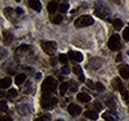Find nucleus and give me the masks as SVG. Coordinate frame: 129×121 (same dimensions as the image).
Here are the masks:
<instances>
[{
	"instance_id": "obj_6",
	"label": "nucleus",
	"mask_w": 129,
	"mask_h": 121,
	"mask_svg": "<svg viewBox=\"0 0 129 121\" xmlns=\"http://www.w3.org/2000/svg\"><path fill=\"white\" fill-rule=\"evenodd\" d=\"M68 111L72 116H78L79 114H81V108L79 105L75 104V103H71L68 107Z\"/></svg>"
},
{
	"instance_id": "obj_3",
	"label": "nucleus",
	"mask_w": 129,
	"mask_h": 121,
	"mask_svg": "<svg viewBox=\"0 0 129 121\" xmlns=\"http://www.w3.org/2000/svg\"><path fill=\"white\" fill-rule=\"evenodd\" d=\"M93 19L92 17L89 15H83L81 16L80 18H78L75 22L76 27L78 28H81V27H86V26H90L93 24Z\"/></svg>"
},
{
	"instance_id": "obj_15",
	"label": "nucleus",
	"mask_w": 129,
	"mask_h": 121,
	"mask_svg": "<svg viewBox=\"0 0 129 121\" xmlns=\"http://www.w3.org/2000/svg\"><path fill=\"white\" fill-rule=\"evenodd\" d=\"M12 83V80L10 77H5V78H2L1 81H0V87L1 88H7L11 85Z\"/></svg>"
},
{
	"instance_id": "obj_19",
	"label": "nucleus",
	"mask_w": 129,
	"mask_h": 121,
	"mask_svg": "<svg viewBox=\"0 0 129 121\" xmlns=\"http://www.w3.org/2000/svg\"><path fill=\"white\" fill-rule=\"evenodd\" d=\"M122 26H123V23H122V21H121L120 19H115V20L113 21V28L116 31L121 30Z\"/></svg>"
},
{
	"instance_id": "obj_18",
	"label": "nucleus",
	"mask_w": 129,
	"mask_h": 121,
	"mask_svg": "<svg viewBox=\"0 0 129 121\" xmlns=\"http://www.w3.org/2000/svg\"><path fill=\"white\" fill-rule=\"evenodd\" d=\"M25 79H26V75L20 74V75H18L15 77V82H16V84H18V85H21L25 81Z\"/></svg>"
},
{
	"instance_id": "obj_2",
	"label": "nucleus",
	"mask_w": 129,
	"mask_h": 121,
	"mask_svg": "<svg viewBox=\"0 0 129 121\" xmlns=\"http://www.w3.org/2000/svg\"><path fill=\"white\" fill-rule=\"evenodd\" d=\"M57 103H58L57 97L50 96L48 94L43 95L41 98V105L44 109H52Z\"/></svg>"
},
{
	"instance_id": "obj_39",
	"label": "nucleus",
	"mask_w": 129,
	"mask_h": 121,
	"mask_svg": "<svg viewBox=\"0 0 129 121\" xmlns=\"http://www.w3.org/2000/svg\"><path fill=\"white\" fill-rule=\"evenodd\" d=\"M16 13L17 14H19V15H21V14H23V13H24V11H23V9H22V8L18 7V8L16 9Z\"/></svg>"
},
{
	"instance_id": "obj_37",
	"label": "nucleus",
	"mask_w": 129,
	"mask_h": 121,
	"mask_svg": "<svg viewBox=\"0 0 129 121\" xmlns=\"http://www.w3.org/2000/svg\"><path fill=\"white\" fill-rule=\"evenodd\" d=\"M86 84H87V86H88V87H90L91 89L95 87V84H93V82H92L91 80H87V81H86Z\"/></svg>"
},
{
	"instance_id": "obj_25",
	"label": "nucleus",
	"mask_w": 129,
	"mask_h": 121,
	"mask_svg": "<svg viewBox=\"0 0 129 121\" xmlns=\"http://www.w3.org/2000/svg\"><path fill=\"white\" fill-rule=\"evenodd\" d=\"M30 49H31V47H30V46L22 45L17 49V53H19V52H26V51H28V50H30Z\"/></svg>"
},
{
	"instance_id": "obj_26",
	"label": "nucleus",
	"mask_w": 129,
	"mask_h": 121,
	"mask_svg": "<svg viewBox=\"0 0 129 121\" xmlns=\"http://www.w3.org/2000/svg\"><path fill=\"white\" fill-rule=\"evenodd\" d=\"M7 96H8L9 98H14V97H16V96H17L16 89H14V88H12V89H9L8 93H7Z\"/></svg>"
},
{
	"instance_id": "obj_42",
	"label": "nucleus",
	"mask_w": 129,
	"mask_h": 121,
	"mask_svg": "<svg viewBox=\"0 0 129 121\" xmlns=\"http://www.w3.org/2000/svg\"><path fill=\"white\" fill-rule=\"evenodd\" d=\"M121 60V54H118L117 58H116V62H120Z\"/></svg>"
},
{
	"instance_id": "obj_12",
	"label": "nucleus",
	"mask_w": 129,
	"mask_h": 121,
	"mask_svg": "<svg viewBox=\"0 0 129 121\" xmlns=\"http://www.w3.org/2000/svg\"><path fill=\"white\" fill-rule=\"evenodd\" d=\"M89 64L91 65V68H92L93 70L99 69V68L101 67V65H102L101 60H99L98 58H92V59H90V60H89Z\"/></svg>"
},
{
	"instance_id": "obj_40",
	"label": "nucleus",
	"mask_w": 129,
	"mask_h": 121,
	"mask_svg": "<svg viewBox=\"0 0 129 121\" xmlns=\"http://www.w3.org/2000/svg\"><path fill=\"white\" fill-rule=\"evenodd\" d=\"M1 121H13L11 119V117H9V116H6V117H3V118H1Z\"/></svg>"
},
{
	"instance_id": "obj_36",
	"label": "nucleus",
	"mask_w": 129,
	"mask_h": 121,
	"mask_svg": "<svg viewBox=\"0 0 129 121\" xmlns=\"http://www.w3.org/2000/svg\"><path fill=\"white\" fill-rule=\"evenodd\" d=\"M93 106H94V108H95L96 110H98V111L102 109V105H101V104H100L98 101H95V102H94V105H93Z\"/></svg>"
},
{
	"instance_id": "obj_8",
	"label": "nucleus",
	"mask_w": 129,
	"mask_h": 121,
	"mask_svg": "<svg viewBox=\"0 0 129 121\" xmlns=\"http://www.w3.org/2000/svg\"><path fill=\"white\" fill-rule=\"evenodd\" d=\"M119 74L124 79L129 78V66L128 65H124L119 69Z\"/></svg>"
},
{
	"instance_id": "obj_33",
	"label": "nucleus",
	"mask_w": 129,
	"mask_h": 121,
	"mask_svg": "<svg viewBox=\"0 0 129 121\" xmlns=\"http://www.w3.org/2000/svg\"><path fill=\"white\" fill-rule=\"evenodd\" d=\"M13 13V9L11 8H5L4 9V14L7 16V17H10V15Z\"/></svg>"
},
{
	"instance_id": "obj_41",
	"label": "nucleus",
	"mask_w": 129,
	"mask_h": 121,
	"mask_svg": "<svg viewBox=\"0 0 129 121\" xmlns=\"http://www.w3.org/2000/svg\"><path fill=\"white\" fill-rule=\"evenodd\" d=\"M79 76H80V80H81V81H84V76H83L82 74L80 75Z\"/></svg>"
},
{
	"instance_id": "obj_32",
	"label": "nucleus",
	"mask_w": 129,
	"mask_h": 121,
	"mask_svg": "<svg viewBox=\"0 0 129 121\" xmlns=\"http://www.w3.org/2000/svg\"><path fill=\"white\" fill-rule=\"evenodd\" d=\"M7 109H8V107H7L6 102L2 100V101H1V103H0V110H1L2 112H5V111H7Z\"/></svg>"
},
{
	"instance_id": "obj_5",
	"label": "nucleus",
	"mask_w": 129,
	"mask_h": 121,
	"mask_svg": "<svg viewBox=\"0 0 129 121\" xmlns=\"http://www.w3.org/2000/svg\"><path fill=\"white\" fill-rule=\"evenodd\" d=\"M108 48L109 50H111L112 52H115V51H118L120 48H121V44H120V38L119 36L116 34V35H113L109 38L108 40Z\"/></svg>"
},
{
	"instance_id": "obj_27",
	"label": "nucleus",
	"mask_w": 129,
	"mask_h": 121,
	"mask_svg": "<svg viewBox=\"0 0 129 121\" xmlns=\"http://www.w3.org/2000/svg\"><path fill=\"white\" fill-rule=\"evenodd\" d=\"M62 20H63V17L61 15H56L54 18H53V23H55V24H60L61 22H62Z\"/></svg>"
},
{
	"instance_id": "obj_46",
	"label": "nucleus",
	"mask_w": 129,
	"mask_h": 121,
	"mask_svg": "<svg viewBox=\"0 0 129 121\" xmlns=\"http://www.w3.org/2000/svg\"><path fill=\"white\" fill-rule=\"evenodd\" d=\"M17 2H20V1H21V0H16Z\"/></svg>"
},
{
	"instance_id": "obj_4",
	"label": "nucleus",
	"mask_w": 129,
	"mask_h": 121,
	"mask_svg": "<svg viewBox=\"0 0 129 121\" xmlns=\"http://www.w3.org/2000/svg\"><path fill=\"white\" fill-rule=\"evenodd\" d=\"M41 47L43 49V51L50 56H53L56 51H57V43L56 42H51V41H47V42H42L41 43Z\"/></svg>"
},
{
	"instance_id": "obj_23",
	"label": "nucleus",
	"mask_w": 129,
	"mask_h": 121,
	"mask_svg": "<svg viewBox=\"0 0 129 121\" xmlns=\"http://www.w3.org/2000/svg\"><path fill=\"white\" fill-rule=\"evenodd\" d=\"M74 60H77L78 63H81L82 60V55L80 52H75L74 53Z\"/></svg>"
},
{
	"instance_id": "obj_44",
	"label": "nucleus",
	"mask_w": 129,
	"mask_h": 121,
	"mask_svg": "<svg viewBox=\"0 0 129 121\" xmlns=\"http://www.w3.org/2000/svg\"><path fill=\"white\" fill-rule=\"evenodd\" d=\"M36 77H37V78H40V77H41V74H40V73H38V75L36 76Z\"/></svg>"
},
{
	"instance_id": "obj_30",
	"label": "nucleus",
	"mask_w": 129,
	"mask_h": 121,
	"mask_svg": "<svg viewBox=\"0 0 129 121\" xmlns=\"http://www.w3.org/2000/svg\"><path fill=\"white\" fill-rule=\"evenodd\" d=\"M95 89H96L97 91H104L105 87H104V85H103L102 83L96 82V83H95Z\"/></svg>"
},
{
	"instance_id": "obj_24",
	"label": "nucleus",
	"mask_w": 129,
	"mask_h": 121,
	"mask_svg": "<svg viewBox=\"0 0 129 121\" xmlns=\"http://www.w3.org/2000/svg\"><path fill=\"white\" fill-rule=\"evenodd\" d=\"M59 9H60V11L62 13H66L68 11V9H69V5L67 3H61L60 6H59Z\"/></svg>"
},
{
	"instance_id": "obj_11",
	"label": "nucleus",
	"mask_w": 129,
	"mask_h": 121,
	"mask_svg": "<svg viewBox=\"0 0 129 121\" xmlns=\"http://www.w3.org/2000/svg\"><path fill=\"white\" fill-rule=\"evenodd\" d=\"M78 99L80 101H81V102H83V103H86V102H89L90 101L91 97L87 93H85V92H81V93L78 94Z\"/></svg>"
},
{
	"instance_id": "obj_13",
	"label": "nucleus",
	"mask_w": 129,
	"mask_h": 121,
	"mask_svg": "<svg viewBox=\"0 0 129 121\" xmlns=\"http://www.w3.org/2000/svg\"><path fill=\"white\" fill-rule=\"evenodd\" d=\"M3 39H4V44L5 45H10V43L13 40V36L8 31H4L3 32Z\"/></svg>"
},
{
	"instance_id": "obj_22",
	"label": "nucleus",
	"mask_w": 129,
	"mask_h": 121,
	"mask_svg": "<svg viewBox=\"0 0 129 121\" xmlns=\"http://www.w3.org/2000/svg\"><path fill=\"white\" fill-rule=\"evenodd\" d=\"M119 91H120L121 95L123 96V99H125V100H128V93H127V90L125 89L124 85H122V86L119 88Z\"/></svg>"
},
{
	"instance_id": "obj_1",
	"label": "nucleus",
	"mask_w": 129,
	"mask_h": 121,
	"mask_svg": "<svg viewBox=\"0 0 129 121\" xmlns=\"http://www.w3.org/2000/svg\"><path fill=\"white\" fill-rule=\"evenodd\" d=\"M57 88V81L52 76H48L45 78V80L42 83V91L45 94L52 93Z\"/></svg>"
},
{
	"instance_id": "obj_16",
	"label": "nucleus",
	"mask_w": 129,
	"mask_h": 121,
	"mask_svg": "<svg viewBox=\"0 0 129 121\" xmlns=\"http://www.w3.org/2000/svg\"><path fill=\"white\" fill-rule=\"evenodd\" d=\"M111 84H112L113 88H114V89H117V90H119V88L123 85V84H122V81H121V79H120L119 77L113 78L112 81H111Z\"/></svg>"
},
{
	"instance_id": "obj_17",
	"label": "nucleus",
	"mask_w": 129,
	"mask_h": 121,
	"mask_svg": "<svg viewBox=\"0 0 129 121\" xmlns=\"http://www.w3.org/2000/svg\"><path fill=\"white\" fill-rule=\"evenodd\" d=\"M57 8H58V5H57V3L55 2V1H53V2H50L48 4V6H47V9H48L49 13H55L56 12V10H57Z\"/></svg>"
},
{
	"instance_id": "obj_10",
	"label": "nucleus",
	"mask_w": 129,
	"mask_h": 121,
	"mask_svg": "<svg viewBox=\"0 0 129 121\" xmlns=\"http://www.w3.org/2000/svg\"><path fill=\"white\" fill-rule=\"evenodd\" d=\"M17 111L21 114V115H27L29 113V106L27 104H20L17 106Z\"/></svg>"
},
{
	"instance_id": "obj_9",
	"label": "nucleus",
	"mask_w": 129,
	"mask_h": 121,
	"mask_svg": "<svg viewBox=\"0 0 129 121\" xmlns=\"http://www.w3.org/2000/svg\"><path fill=\"white\" fill-rule=\"evenodd\" d=\"M28 4H29V6L34 9V10H36V11H40L41 10V8H42V5H41V3H40V1L39 0H29L28 1Z\"/></svg>"
},
{
	"instance_id": "obj_14",
	"label": "nucleus",
	"mask_w": 129,
	"mask_h": 121,
	"mask_svg": "<svg viewBox=\"0 0 129 121\" xmlns=\"http://www.w3.org/2000/svg\"><path fill=\"white\" fill-rule=\"evenodd\" d=\"M84 116L89 118V119H91V120H96L97 118H98V114L96 113V111H94V110H87V111H85L84 112Z\"/></svg>"
},
{
	"instance_id": "obj_31",
	"label": "nucleus",
	"mask_w": 129,
	"mask_h": 121,
	"mask_svg": "<svg viewBox=\"0 0 129 121\" xmlns=\"http://www.w3.org/2000/svg\"><path fill=\"white\" fill-rule=\"evenodd\" d=\"M106 104L109 106L111 109H115V108H116V104H115V102L113 101V99H108V100H106Z\"/></svg>"
},
{
	"instance_id": "obj_47",
	"label": "nucleus",
	"mask_w": 129,
	"mask_h": 121,
	"mask_svg": "<svg viewBox=\"0 0 129 121\" xmlns=\"http://www.w3.org/2000/svg\"><path fill=\"white\" fill-rule=\"evenodd\" d=\"M127 54H128V56H129V52H128V53H127Z\"/></svg>"
},
{
	"instance_id": "obj_7",
	"label": "nucleus",
	"mask_w": 129,
	"mask_h": 121,
	"mask_svg": "<svg viewBox=\"0 0 129 121\" xmlns=\"http://www.w3.org/2000/svg\"><path fill=\"white\" fill-rule=\"evenodd\" d=\"M107 14H108V11L102 4H100L99 8H96V10L94 11V15H96L97 17H99L101 19H105Z\"/></svg>"
},
{
	"instance_id": "obj_21",
	"label": "nucleus",
	"mask_w": 129,
	"mask_h": 121,
	"mask_svg": "<svg viewBox=\"0 0 129 121\" xmlns=\"http://www.w3.org/2000/svg\"><path fill=\"white\" fill-rule=\"evenodd\" d=\"M111 114H112L111 112H108V111H107V112L103 113L102 118H103V119H105L106 121H114V117H113Z\"/></svg>"
},
{
	"instance_id": "obj_20",
	"label": "nucleus",
	"mask_w": 129,
	"mask_h": 121,
	"mask_svg": "<svg viewBox=\"0 0 129 121\" xmlns=\"http://www.w3.org/2000/svg\"><path fill=\"white\" fill-rule=\"evenodd\" d=\"M68 89H69V83L68 82H63L61 84V87H60V93H61V95H64Z\"/></svg>"
},
{
	"instance_id": "obj_38",
	"label": "nucleus",
	"mask_w": 129,
	"mask_h": 121,
	"mask_svg": "<svg viewBox=\"0 0 129 121\" xmlns=\"http://www.w3.org/2000/svg\"><path fill=\"white\" fill-rule=\"evenodd\" d=\"M35 121H49V116H42V117H40V118H38V119H36Z\"/></svg>"
},
{
	"instance_id": "obj_45",
	"label": "nucleus",
	"mask_w": 129,
	"mask_h": 121,
	"mask_svg": "<svg viewBox=\"0 0 129 121\" xmlns=\"http://www.w3.org/2000/svg\"><path fill=\"white\" fill-rule=\"evenodd\" d=\"M57 121H64L63 119H59V120H57Z\"/></svg>"
},
{
	"instance_id": "obj_28",
	"label": "nucleus",
	"mask_w": 129,
	"mask_h": 121,
	"mask_svg": "<svg viewBox=\"0 0 129 121\" xmlns=\"http://www.w3.org/2000/svg\"><path fill=\"white\" fill-rule=\"evenodd\" d=\"M59 60H60L61 63H63V64H67V63H68V57H67L64 54H61V55L59 56Z\"/></svg>"
},
{
	"instance_id": "obj_34",
	"label": "nucleus",
	"mask_w": 129,
	"mask_h": 121,
	"mask_svg": "<svg viewBox=\"0 0 129 121\" xmlns=\"http://www.w3.org/2000/svg\"><path fill=\"white\" fill-rule=\"evenodd\" d=\"M74 73L76 74V75H81L82 74V72H81V69L79 67V66H76L75 68H74Z\"/></svg>"
},
{
	"instance_id": "obj_35",
	"label": "nucleus",
	"mask_w": 129,
	"mask_h": 121,
	"mask_svg": "<svg viewBox=\"0 0 129 121\" xmlns=\"http://www.w3.org/2000/svg\"><path fill=\"white\" fill-rule=\"evenodd\" d=\"M62 72H63L64 75H69V74H70V69H69V67H67V66L63 67V68H62Z\"/></svg>"
},
{
	"instance_id": "obj_29",
	"label": "nucleus",
	"mask_w": 129,
	"mask_h": 121,
	"mask_svg": "<svg viewBox=\"0 0 129 121\" xmlns=\"http://www.w3.org/2000/svg\"><path fill=\"white\" fill-rule=\"evenodd\" d=\"M123 39H124L125 41H127V42L129 41V27L124 29V32H123Z\"/></svg>"
},
{
	"instance_id": "obj_43",
	"label": "nucleus",
	"mask_w": 129,
	"mask_h": 121,
	"mask_svg": "<svg viewBox=\"0 0 129 121\" xmlns=\"http://www.w3.org/2000/svg\"><path fill=\"white\" fill-rule=\"evenodd\" d=\"M51 64H52V65H56V60H55V59H52V60H51Z\"/></svg>"
}]
</instances>
